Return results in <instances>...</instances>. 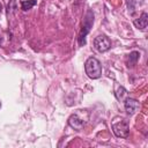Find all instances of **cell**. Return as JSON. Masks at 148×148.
I'll return each instance as SVG.
<instances>
[{
  "instance_id": "cell-1",
  "label": "cell",
  "mask_w": 148,
  "mask_h": 148,
  "mask_svg": "<svg viewBox=\"0 0 148 148\" xmlns=\"http://www.w3.org/2000/svg\"><path fill=\"white\" fill-rule=\"evenodd\" d=\"M84 69H86V74L90 79H98L102 75V66H101V62L96 58H94V57L89 58L86 61Z\"/></svg>"
},
{
  "instance_id": "cell-2",
  "label": "cell",
  "mask_w": 148,
  "mask_h": 148,
  "mask_svg": "<svg viewBox=\"0 0 148 148\" xmlns=\"http://www.w3.org/2000/svg\"><path fill=\"white\" fill-rule=\"evenodd\" d=\"M112 131L118 138H127L128 136V124L124 118L117 117L112 120Z\"/></svg>"
},
{
  "instance_id": "cell-3",
  "label": "cell",
  "mask_w": 148,
  "mask_h": 148,
  "mask_svg": "<svg viewBox=\"0 0 148 148\" xmlns=\"http://www.w3.org/2000/svg\"><path fill=\"white\" fill-rule=\"evenodd\" d=\"M92 22H94V14L91 13V10H88L86 20H84V24L82 25V29H81L80 35H79V44L81 46L86 44V36L89 32L90 27L92 25Z\"/></svg>"
},
{
  "instance_id": "cell-4",
  "label": "cell",
  "mask_w": 148,
  "mask_h": 148,
  "mask_svg": "<svg viewBox=\"0 0 148 148\" xmlns=\"http://www.w3.org/2000/svg\"><path fill=\"white\" fill-rule=\"evenodd\" d=\"M94 47L98 52H106L111 47V40L105 35H99L94 39Z\"/></svg>"
},
{
  "instance_id": "cell-5",
  "label": "cell",
  "mask_w": 148,
  "mask_h": 148,
  "mask_svg": "<svg viewBox=\"0 0 148 148\" xmlns=\"http://www.w3.org/2000/svg\"><path fill=\"white\" fill-rule=\"evenodd\" d=\"M124 101H125V102H124V106H125V111L127 112V114L132 116V114H134V113L139 110L140 104H139V102H138L136 99L126 97Z\"/></svg>"
},
{
  "instance_id": "cell-6",
  "label": "cell",
  "mask_w": 148,
  "mask_h": 148,
  "mask_svg": "<svg viewBox=\"0 0 148 148\" xmlns=\"http://www.w3.org/2000/svg\"><path fill=\"white\" fill-rule=\"evenodd\" d=\"M68 124H69V126H71L72 128L76 130V131L82 130V127H83V125H84L83 120H82L81 118H79L77 114H72V116L68 118Z\"/></svg>"
},
{
  "instance_id": "cell-7",
  "label": "cell",
  "mask_w": 148,
  "mask_h": 148,
  "mask_svg": "<svg viewBox=\"0 0 148 148\" xmlns=\"http://www.w3.org/2000/svg\"><path fill=\"white\" fill-rule=\"evenodd\" d=\"M147 24H148V14L147 13H142L139 18L134 20V25L140 30H145L147 28Z\"/></svg>"
},
{
  "instance_id": "cell-8",
  "label": "cell",
  "mask_w": 148,
  "mask_h": 148,
  "mask_svg": "<svg viewBox=\"0 0 148 148\" xmlns=\"http://www.w3.org/2000/svg\"><path fill=\"white\" fill-rule=\"evenodd\" d=\"M139 57H140V53H139L138 51L131 52V53L128 54V66L133 67V66L136 64V61L139 60Z\"/></svg>"
},
{
  "instance_id": "cell-9",
  "label": "cell",
  "mask_w": 148,
  "mask_h": 148,
  "mask_svg": "<svg viewBox=\"0 0 148 148\" xmlns=\"http://www.w3.org/2000/svg\"><path fill=\"white\" fill-rule=\"evenodd\" d=\"M36 3H37V0H23V1L21 2V8H22L23 10H29V9H31Z\"/></svg>"
},
{
  "instance_id": "cell-10",
  "label": "cell",
  "mask_w": 148,
  "mask_h": 148,
  "mask_svg": "<svg viewBox=\"0 0 148 148\" xmlns=\"http://www.w3.org/2000/svg\"><path fill=\"white\" fill-rule=\"evenodd\" d=\"M116 97L119 99V101H124L126 97H127V91L124 87H119L117 92H116Z\"/></svg>"
},
{
  "instance_id": "cell-11",
  "label": "cell",
  "mask_w": 148,
  "mask_h": 148,
  "mask_svg": "<svg viewBox=\"0 0 148 148\" xmlns=\"http://www.w3.org/2000/svg\"><path fill=\"white\" fill-rule=\"evenodd\" d=\"M15 9V0H10V2L8 3V13L14 12Z\"/></svg>"
},
{
  "instance_id": "cell-12",
  "label": "cell",
  "mask_w": 148,
  "mask_h": 148,
  "mask_svg": "<svg viewBox=\"0 0 148 148\" xmlns=\"http://www.w3.org/2000/svg\"><path fill=\"white\" fill-rule=\"evenodd\" d=\"M1 12H2V6H1V3H0V14H1Z\"/></svg>"
}]
</instances>
